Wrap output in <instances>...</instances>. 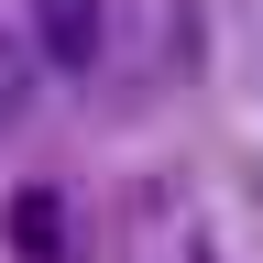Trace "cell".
<instances>
[{
    "mask_svg": "<svg viewBox=\"0 0 263 263\" xmlns=\"http://www.w3.org/2000/svg\"><path fill=\"white\" fill-rule=\"evenodd\" d=\"M22 22H33V55H44L55 77H88L99 33H110V0H22Z\"/></svg>",
    "mask_w": 263,
    "mask_h": 263,
    "instance_id": "1",
    "label": "cell"
},
{
    "mask_svg": "<svg viewBox=\"0 0 263 263\" xmlns=\"http://www.w3.org/2000/svg\"><path fill=\"white\" fill-rule=\"evenodd\" d=\"M11 252H22V263H66V252H77L55 186H22V197H11Z\"/></svg>",
    "mask_w": 263,
    "mask_h": 263,
    "instance_id": "2",
    "label": "cell"
},
{
    "mask_svg": "<svg viewBox=\"0 0 263 263\" xmlns=\"http://www.w3.org/2000/svg\"><path fill=\"white\" fill-rule=\"evenodd\" d=\"M11 110H22V55L0 44V132H11Z\"/></svg>",
    "mask_w": 263,
    "mask_h": 263,
    "instance_id": "3",
    "label": "cell"
}]
</instances>
